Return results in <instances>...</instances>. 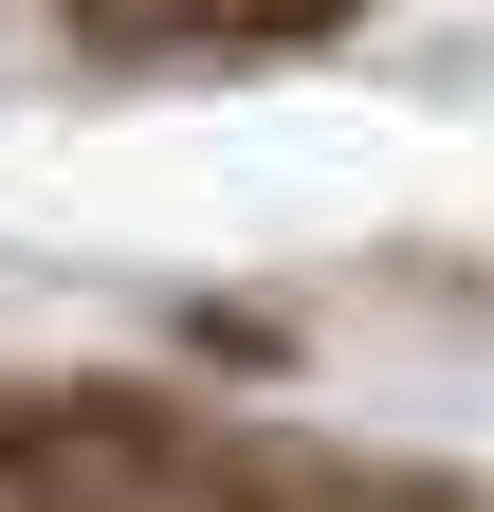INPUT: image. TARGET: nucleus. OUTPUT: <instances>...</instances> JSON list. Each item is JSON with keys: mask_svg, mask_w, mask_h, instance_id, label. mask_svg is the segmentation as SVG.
<instances>
[{"mask_svg": "<svg viewBox=\"0 0 494 512\" xmlns=\"http://www.w3.org/2000/svg\"><path fill=\"white\" fill-rule=\"evenodd\" d=\"M74 19H110L129 55H257L275 19H312V0H74Z\"/></svg>", "mask_w": 494, "mask_h": 512, "instance_id": "f257e3e1", "label": "nucleus"}]
</instances>
